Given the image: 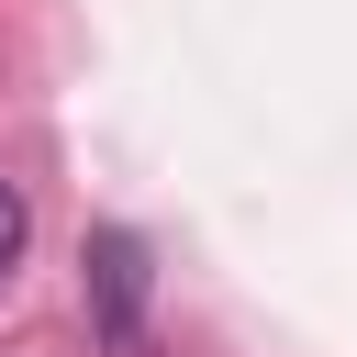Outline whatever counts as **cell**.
Masks as SVG:
<instances>
[{
    "instance_id": "1",
    "label": "cell",
    "mask_w": 357,
    "mask_h": 357,
    "mask_svg": "<svg viewBox=\"0 0 357 357\" xmlns=\"http://www.w3.org/2000/svg\"><path fill=\"white\" fill-rule=\"evenodd\" d=\"M78 268H89V312H100V346H134V335H145V234L100 223V234L78 245Z\"/></svg>"
},
{
    "instance_id": "2",
    "label": "cell",
    "mask_w": 357,
    "mask_h": 357,
    "mask_svg": "<svg viewBox=\"0 0 357 357\" xmlns=\"http://www.w3.org/2000/svg\"><path fill=\"white\" fill-rule=\"evenodd\" d=\"M22 245H33V201H22L11 178H0V279L22 268Z\"/></svg>"
}]
</instances>
